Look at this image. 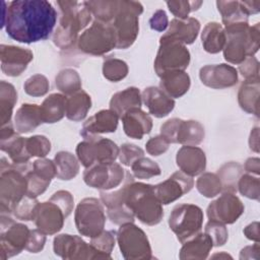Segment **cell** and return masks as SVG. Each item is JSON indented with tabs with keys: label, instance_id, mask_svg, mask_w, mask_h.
<instances>
[{
	"label": "cell",
	"instance_id": "cell-1",
	"mask_svg": "<svg viewBox=\"0 0 260 260\" xmlns=\"http://www.w3.org/2000/svg\"><path fill=\"white\" fill-rule=\"evenodd\" d=\"M3 5L2 27L7 35L24 44L46 40L57 21V11L46 0H15Z\"/></svg>",
	"mask_w": 260,
	"mask_h": 260
},
{
	"label": "cell",
	"instance_id": "cell-2",
	"mask_svg": "<svg viewBox=\"0 0 260 260\" xmlns=\"http://www.w3.org/2000/svg\"><path fill=\"white\" fill-rule=\"evenodd\" d=\"M124 201L134 216L147 225L157 224L164 216L162 204L156 198L153 186L134 182L129 172L124 184Z\"/></svg>",
	"mask_w": 260,
	"mask_h": 260
},
{
	"label": "cell",
	"instance_id": "cell-3",
	"mask_svg": "<svg viewBox=\"0 0 260 260\" xmlns=\"http://www.w3.org/2000/svg\"><path fill=\"white\" fill-rule=\"evenodd\" d=\"M224 59L233 64H241L254 55L259 48V23L250 27L248 21L226 25L224 28Z\"/></svg>",
	"mask_w": 260,
	"mask_h": 260
},
{
	"label": "cell",
	"instance_id": "cell-4",
	"mask_svg": "<svg viewBox=\"0 0 260 260\" xmlns=\"http://www.w3.org/2000/svg\"><path fill=\"white\" fill-rule=\"evenodd\" d=\"M57 4L61 9V19L53 41L57 47L67 49L75 43L78 31L88 24L91 13L84 2L58 1Z\"/></svg>",
	"mask_w": 260,
	"mask_h": 260
},
{
	"label": "cell",
	"instance_id": "cell-5",
	"mask_svg": "<svg viewBox=\"0 0 260 260\" xmlns=\"http://www.w3.org/2000/svg\"><path fill=\"white\" fill-rule=\"evenodd\" d=\"M24 165L10 166L1 159L0 175V203L1 214H9L13 207L27 194V181Z\"/></svg>",
	"mask_w": 260,
	"mask_h": 260
},
{
	"label": "cell",
	"instance_id": "cell-6",
	"mask_svg": "<svg viewBox=\"0 0 260 260\" xmlns=\"http://www.w3.org/2000/svg\"><path fill=\"white\" fill-rule=\"evenodd\" d=\"M143 8L136 1H119V8L113 21L112 26L116 32L118 49H127L137 38L139 30L138 17Z\"/></svg>",
	"mask_w": 260,
	"mask_h": 260
},
{
	"label": "cell",
	"instance_id": "cell-7",
	"mask_svg": "<svg viewBox=\"0 0 260 260\" xmlns=\"http://www.w3.org/2000/svg\"><path fill=\"white\" fill-rule=\"evenodd\" d=\"M190 62V53L182 43L161 36L159 49L154 61V70L161 75L175 71H184Z\"/></svg>",
	"mask_w": 260,
	"mask_h": 260
},
{
	"label": "cell",
	"instance_id": "cell-8",
	"mask_svg": "<svg viewBox=\"0 0 260 260\" xmlns=\"http://www.w3.org/2000/svg\"><path fill=\"white\" fill-rule=\"evenodd\" d=\"M202 222L203 212L201 208L186 203L174 207L169 218L170 229L182 244L200 232Z\"/></svg>",
	"mask_w": 260,
	"mask_h": 260
},
{
	"label": "cell",
	"instance_id": "cell-9",
	"mask_svg": "<svg viewBox=\"0 0 260 260\" xmlns=\"http://www.w3.org/2000/svg\"><path fill=\"white\" fill-rule=\"evenodd\" d=\"M117 39L111 23L94 20L78 38L80 51L90 55H104L116 48Z\"/></svg>",
	"mask_w": 260,
	"mask_h": 260
},
{
	"label": "cell",
	"instance_id": "cell-10",
	"mask_svg": "<svg viewBox=\"0 0 260 260\" xmlns=\"http://www.w3.org/2000/svg\"><path fill=\"white\" fill-rule=\"evenodd\" d=\"M106 215L102 203L96 198L82 199L75 210V225L80 235L90 239L104 232Z\"/></svg>",
	"mask_w": 260,
	"mask_h": 260
},
{
	"label": "cell",
	"instance_id": "cell-11",
	"mask_svg": "<svg viewBox=\"0 0 260 260\" xmlns=\"http://www.w3.org/2000/svg\"><path fill=\"white\" fill-rule=\"evenodd\" d=\"M117 241L125 259H150L151 249L144 232L133 222L121 224Z\"/></svg>",
	"mask_w": 260,
	"mask_h": 260
},
{
	"label": "cell",
	"instance_id": "cell-12",
	"mask_svg": "<svg viewBox=\"0 0 260 260\" xmlns=\"http://www.w3.org/2000/svg\"><path fill=\"white\" fill-rule=\"evenodd\" d=\"M76 154L82 166L89 168L98 162L115 161L119 155V148L112 140L96 136L79 142Z\"/></svg>",
	"mask_w": 260,
	"mask_h": 260
},
{
	"label": "cell",
	"instance_id": "cell-13",
	"mask_svg": "<svg viewBox=\"0 0 260 260\" xmlns=\"http://www.w3.org/2000/svg\"><path fill=\"white\" fill-rule=\"evenodd\" d=\"M160 135L170 143L195 146L202 142L204 138V128L197 121H183L178 118H173L161 125Z\"/></svg>",
	"mask_w": 260,
	"mask_h": 260
},
{
	"label": "cell",
	"instance_id": "cell-14",
	"mask_svg": "<svg viewBox=\"0 0 260 260\" xmlns=\"http://www.w3.org/2000/svg\"><path fill=\"white\" fill-rule=\"evenodd\" d=\"M125 170L115 161L98 162L86 168L83 180L89 187L104 191L118 187L126 179Z\"/></svg>",
	"mask_w": 260,
	"mask_h": 260
},
{
	"label": "cell",
	"instance_id": "cell-15",
	"mask_svg": "<svg viewBox=\"0 0 260 260\" xmlns=\"http://www.w3.org/2000/svg\"><path fill=\"white\" fill-rule=\"evenodd\" d=\"M29 232L26 225L15 222L9 214H1V259L10 258L25 249Z\"/></svg>",
	"mask_w": 260,
	"mask_h": 260
},
{
	"label": "cell",
	"instance_id": "cell-16",
	"mask_svg": "<svg viewBox=\"0 0 260 260\" xmlns=\"http://www.w3.org/2000/svg\"><path fill=\"white\" fill-rule=\"evenodd\" d=\"M54 252L63 259H101V255L80 237L68 234L59 235L54 239Z\"/></svg>",
	"mask_w": 260,
	"mask_h": 260
},
{
	"label": "cell",
	"instance_id": "cell-17",
	"mask_svg": "<svg viewBox=\"0 0 260 260\" xmlns=\"http://www.w3.org/2000/svg\"><path fill=\"white\" fill-rule=\"evenodd\" d=\"M243 212L244 205L242 201L232 192H224L207 207L209 220H215L221 223L235 222Z\"/></svg>",
	"mask_w": 260,
	"mask_h": 260
},
{
	"label": "cell",
	"instance_id": "cell-18",
	"mask_svg": "<svg viewBox=\"0 0 260 260\" xmlns=\"http://www.w3.org/2000/svg\"><path fill=\"white\" fill-rule=\"evenodd\" d=\"M194 185L192 177L183 172H176L166 181L153 186L156 198L161 204H170L188 193Z\"/></svg>",
	"mask_w": 260,
	"mask_h": 260
},
{
	"label": "cell",
	"instance_id": "cell-19",
	"mask_svg": "<svg viewBox=\"0 0 260 260\" xmlns=\"http://www.w3.org/2000/svg\"><path fill=\"white\" fill-rule=\"evenodd\" d=\"M66 217L62 208L57 203L49 200L38 204L34 220L43 233L54 235L62 229Z\"/></svg>",
	"mask_w": 260,
	"mask_h": 260
},
{
	"label": "cell",
	"instance_id": "cell-20",
	"mask_svg": "<svg viewBox=\"0 0 260 260\" xmlns=\"http://www.w3.org/2000/svg\"><path fill=\"white\" fill-rule=\"evenodd\" d=\"M32 58L34 55L30 50L8 45L0 46L1 69L8 76L20 75Z\"/></svg>",
	"mask_w": 260,
	"mask_h": 260
},
{
	"label": "cell",
	"instance_id": "cell-21",
	"mask_svg": "<svg viewBox=\"0 0 260 260\" xmlns=\"http://www.w3.org/2000/svg\"><path fill=\"white\" fill-rule=\"evenodd\" d=\"M26 138L18 136L12 125L2 126L0 133V148L6 152L14 165H25L31 157L26 150Z\"/></svg>",
	"mask_w": 260,
	"mask_h": 260
},
{
	"label": "cell",
	"instance_id": "cell-22",
	"mask_svg": "<svg viewBox=\"0 0 260 260\" xmlns=\"http://www.w3.org/2000/svg\"><path fill=\"white\" fill-rule=\"evenodd\" d=\"M101 200L107 207V214L113 223L121 225L134 221V214L124 201V186L115 191H102Z\"/></svg>",
	"mask_w": 260,
	"mask_h": 260
},
{
	"label": "cell",
	"instance_id": "cell-23",
	"mask_svg": "<svg viewBox=\"0 0 260 260\" xmlns=\"http://www.w3.org/2000/svg\"><path fill=\"white\" fill-rule=\"evenodd\" d=\"M203 84L211 88H225L235 85L238 81L236 68L226 64L206 65L199 71Z\"/></svg>",
	"mask_w": 260,
	"mask_h": 260
},
{
	"label": "cell",
	"instance_id": "cell-24",
	"mask_svg": "<svg viewBox=\"0 0 260 260\" xmlns=\"http://www.w3.org/2000/svg\"><path fill=\"white\" fill-rule=\"evenodd\" d=\"M119 116L112 110H102L84 122L80 135L84 139L99 136L103 133L115 132L118 126Z\"/></svg>",
	"mask_w": 260,
	"mask_h": 260
},
{
	"label": "cell",
	"instance_id": "cell-25",
	"mask_svg": "<svg viewBox=\"0 0 260 260\" xmlns=\"http://www.w3.org/2000/svg\"><path fill=\"white\" fill-rule=\"evenodd\" d=\"M176 161L181 172L190 177L201 174L206 167L204 151L193 145L182 146L177 152Z\"/></svg>",
	"mask_w": 260,
	"mask_h": 260
},
{
	"label": "cell",
	"instance_id": "cell-26",
	"mask_svg": "<svg viewBox=\"0 0 260 260\" xmlns=\"http://www.w3.org/2000/svg\"><path fill=\"white\" fill-rule=\"evenodd\" d=\"M124 132L127 136L134 139H141L145 134H148L152 128V119L148 114L133 108L127 111L122 117Z\"/></svg>",
	"mask_w": 260,
	"mask_h": 260
},
{
	"label": "cell",
	"instance_id": "cell-27",
	"mask_svg": "<svg viewBox=\"0 0 260 260\" xmlns=\"http://www.w3.org/2000/svg\"><path fill=\"white\" fill-rule=\"evenodd\" d=\"M141 98L149 113L156 118L168 116L175 107V101L155 86L145 88L142 91Z\"/></svg>",
	"mask_w": 260,
	"mask_h": 260
},
{
	"label": "cell",
	"instance_id": "cell-28",
	"mask_svg": "<svg viewBox=\"0 0 260 260\" xmlns=\"http://www.w3.org/2000/svg\"><path fill=\"white\" fill-rule=\"evenodd\" d=\"M200 22L193 17H187L185 19L174 18L168 31L164 35L166 38L173 39L182 43L183 45L192 44L199 32Z\"/></svg>",
	"mask_w": 260,
	"mask_h": 260
},
{
	"label": "cell",
	"instance_id": "cell-29",
	"mask_svg": "<svg viewBox=\"0 0 260 260\" xmlns=\"http://www.w3.org/2000/svg\"><path fill=\"white\" fill-rule=\"evenodd\" d=\"M43 122L41 108L38 105L23 104L16 111L14 117L15 129L19 133H28L34 131Z\"/></svg>",
	"mask_w": 260,
	"mask_h": 260
},
{
	"label": "cell",
	"instance_id": "cell-30",
	"mask_svg": "<svg viewBox=\"0 0 260 260\" xmlns=\"http://www.w3.org/2000/svg\"><path fill=\"white\" fill-rule=\"evenodd\" d=\"M213 244L210 237L204 233H198L185 243L180 251L181 259H205L207 258Z\"/></svg>",
	"mask_w": 260,
	"mask_h": 260
},
{
	"label": "cell",
	"instance_id": "cell-31",
	"mask_svg": "<svg viewBox=\"0 0 260 260\" xmlns=\"http://www.w3.org/2000/svg\"><path fill=\"white\" fill-rule=\"evenodd\" d=\"M159 88L170 98H180L190 87V77L185 71H175L160 76Z\"/></svg>",
	"mask_w": 260,
	"mask_h": 260
},
{
	"label": "cell",
	"instance_id": "cell-32",
	"mask_svg": "<svg viewBox=\"0 0 260 260\" xmlns=\"http://www.w3.org/2000/svg\"><path fill=\"white\" fill-rule=\"evenodd\" d=\"M140 91L136 87H128L115 93L110 101V110L114 111L121 118L127 111L133 108H140Z\"/></svg>",
	"mask_w": 260,
	"mask_h": 260
},
{
	"label": "cell",
	"instance_id": "cell-33",
	"mask_svg": "<svg viewBox=\"0 0 260 260\" xmlns=\"http://www.w3.org/2000/svg\"><path fill=\"white\" fill-rule=\"evenodd\" d=\"M67 98L61 93H52L40 106L44 123H56L60 121L66 111Z\"/></svg>",
	"mask_w": 260,
	"mask_h": 260
},
{
	"label": "cell",
	"instance_id": "cell-34",
	"mask_svg": "<svg viewBox=\"0 0 260 260\" xmlns=\"http://www.w3.org/2000/svg\"><path fill=\"white\" fill-rule=\"evenodd\" d=\"M201 40L206 52L216 54L223 49L225 44L224 28L217 22H209L203 28Z\"/></svg>",
	"mask_w": 260,
	"mask_h": 260
},
{
	"label": "cell",
	"instance_id": "cell-35",
	"mask_svg": "<svg viewBox=\"0 0 260 260\" xmlns=\"http://www.w3.org/2000/svg\"><path fill=\"white\" fill-rule=\"evenodd\" d=\"M90 107V96L85 91L79 90L67 98L65 115L69 120L77 122L85 118Z\"/></svg>",
	"mask_w": 260,
	"mask_h": 260
},
{
	"label": "cell",
	"instance_id": "cell-36",
	"mask_svg": "<svg viewBox=\"0 0 260 260\" xmlns=\"http://www.w3.org/2000/svg\"><path fill=\"white\" fill-rule=\"evenodd\" d=\"M259 81L246 80L240 87L238 100L240 107L247 113L258 116Z\"/></svg>",
	"mask_w": 260,
	"mask_h": 260
},
{
	"label": "cell",
	"instance_id": "cell-37",
	"mask_svg": "<svg viewBox=\"0 0 260 260\" xmlns=\"http://www.w3.org/2000/svg\"><path fill=\"white\" fill-rule=\"evenodd\" d=\"M17 93L14 86L4 80L0 82V120L2 126L9 124Z\"/></svg>",
	"mask_w": 260,
	"mask_h": 260
},
{
	"label": "cell",
	"instance_id": "cell-38",
	"mask_svg": "<svg viewBox=\"0 0 260 260\" xmlns=\"http://www.w3.org/2000/svg\"><path fill=\"white\" fill-rule=\"evenodd\" d=\"M56 177L60 180H71L79 171V165L76 157L68 151H60L55 155Z\"/></svg>",
	"mask_w": 260,
	"mask_h": 260
},
{
	"label": "cell",
	"instance_id": "cell-39",
	"mask_svg": "<svg viewBox=\"0 0 260 260\" xmlns=\"http://www.w3.org/2000/svg\"><path fill=\"white\" fill-rule=\"evenodd\" d=\"M84 4L95 20L106 23L113 21L119 8V1H84Z\"/></svg>",
	"mask_w": 260,
	"mask_h": 260
},
{
	"label": "cell",
	"instance_id": "cell-40",
	"mask_svg": "<svg viewBox=\"0 0 260 260\" xmlns=\"http://www.w3.org/2000/svg\"><path fill=\"white\" fill-rule=\"evenodd\" d=\"M216 5L224 26L248 21V14L243 10L240 1H217Z\"/></svg>",
	"mask_w": 260,
	"mask_h": 260
},
{
	"label": "cell",
	"instance_id": "cell-41",
	"mask_svg": "<svg viewBox=\"0 0 260 260\" xmlns=\"http://www.w3.org/2000/svg\"><path fill=\"white\" fill-rule=\"evenodd\" d=\"M57 88L65 94H73L80 90L81 80L78 73L73 69L61 70L56 76Z\"/></svg>",
	"mask_w": 260,
	"mask_h": 260
},
{
	"label": "cell",
	"instance_id": "cell-42",
	"mask_svg": "<svg viewBox=\"0 0 260 260\" xmlns=\"http://www.w3.org/2000/svg\"><path fill=\"white\" fill-rule=\"evenodd\" d=\"M242 174V167L234 161L226 162L218 170V178L222 188L226 192H235L237 190L238 181Z\"/></svg>",
	"mask_w": 260,
	"mask_h": 260
},
{
	"label": "cell",
	"instance_id": "cell-43",
	"mask_svg": "<svg viewBox=\"0 0 260 260\" xmlns=\"http://www.w3.org/2000/svg\"><path fill=\"white\" fill-rule=\"evenodd\" d=\"M197 190L205 197H215L222 190L221 182L217 175L212 173H204L196 181Z\"/></svg>",
	"mask_w": 260,
	"mask_h": 260
},
{
	"label": "cell",
	"instance_id": "cell-44",
	"mask_svg": "<svg viewBox=\"0 0 260 260\" xmlns=\"http://www.w3.org/2000/svg\"><path fill=\"white\" fill-rule=\"evenodd\" d=\"M103 73L107 79L117 82L127 76L128 66L120 59L108 57L104 60Z\"/></svg>",
	"mask_w": 260,
	"mask_h": 260
},
{
	"label": "cell",
	"instance_id": "cell-45",
	"mask_svg": "<svg viewBox=\"0 0 260 260\" xmlns=\"http://www.w3.org/2000/svg\"><path fill=\"white\" fill-rule=\"evenodd\" d=\"M130 167L134 177L138 179H150L160 175V169L158 165L150 158L144 156L137 158Z\"/></svg>",
	"mask_w": 260,
	"mask_h": 260
},
{
	"label": "cell",
	"instance_id": "cell-46",
	"mask_svg": "<svg viewBox=\"0 0 260 260\" xmlns=\"http://www.w3.org/2000/svg\"><path fill=\"white\" fill-rule=\"evenodd\" d=\"M90 245L98 251L102 258L111 259V252L115 246V232L104 231L101 235L92 238Z\"/></svg>",
	"mask_w": 260,
	"mask_h": 260
},
{
	"label": "cell",
	"instance_id": "cell-47",
	"mask_svg": "<svg viewBox=\"0 0 260 260\" xmlns=\"http://www.w3.org/2000/svg\"><path fill=\"white\" fill-rule=\"evenodd\" d=\"M39 202L35 197L25 195L12 209L14 216L20 220H34Z\"/></svg>",
	"mask_w": 260,
	"mask_h": 260
},
{
	"label": "cell",
	"instance_id": "cell-48",
	"mask_svg": "<svg viewBox=\"0 0 260 260\" xmlns=\"http://www.w3.org/2000/svg\"><path fill=\"white\" fill-rule=\"evenodd\" d=\"M25 178L27 181V194L30 197L37 198L39 195L43 194L48 188L51 180L47 179L34 170H27L25 173Z\"/></svg>",
	"mask_w": 260,
	"mask_h": 260
},
{
	"label": "cell",
	"instance_id": "cell-49",
	"mask_svg": "<svg viewBox=\"0 0 260 260\" xmlns=\"http://www.w3.org/2000/svg\"><path fill=\"white\" fill-rule=\"evenodd\" d=\"M26 150L30 156H46L51 150V143L46 136L35 135L26 138Z\"/></svg>",
	"mask_w": 260,
	"mask_h": 260
},
{
	"label": "cell",
	"instance_id": "cell-50",
	"mask_svg": "<svg viewBox=\"0 0 260 260\" xmlns=\"http://www.w3.org/2000/svg\"><path fill=\"white\" fill-rule=\"evenodd\" d=\"M237 187L239 191L246 197L251 199H259V179L252 175H241Z\"/></svg>",
	"mask_w": 260,
	"mask_h": 260
},
{
	"label": "cell",
	"instance_id": "cell-51",
	"mask_svg": "<svg viewBox=\"0 0 260 260\" xmlns=\"http://www.w3.org/2000/svg\"><path fill=\"white\" fill-rule=\"evenodd\" d=\"M25 92L31 96H42L47 93L49 89L48 79L41 74L30 76L23 84Z\"/></svg>",
	"mask_w": 260,
	"mask_h": 260
},
{
	"label": "cell",
	"instance_id": "cell-52",
	"mask_svg": "<svg viewBox=\"0 0 260 260\" xmlns=\"http://www.w3.org/2000/svg\"><path fill=\"white\" fill-rule=\"evenodd\" d=\"M202 4V1H169L167 5L170 11L180 19H185L188 14L197 10Z\"/></svg>",
	"mask_w": 260,
	"mask_h": 260
},
{
	"label": "cell",
	"instance_id": "cell-53",
	"mask_svg": "<svg viewBox=\"0 0 260 260\" xmlns=\"http://www.w3.org/2000/svg\"><path fill=\"white\" fill-rule=\"evenodd\" d=\"M211 239L213 246H222L228 240V231L224 223L209 220L205 225V232Z\"/></svg>",
	"mask_w": 260,
	"mask_h": 260
},
{
	"label": "cell",
	"instance_id": "cell-54",
	"mask_svg": "<svg viewBox=\"0 0 260 260\" xmlns=\"http://www.w3.org/2000/svg\"><path fill=\"white\" fill-rule=\"evenodd\" d=\"M143 154H144V151L140 147L131 143H125L119 149L118 156L122 165L130 167L133 164V161L143 156Z\"/></svg>",
	"mask_w": 260,
	"mask_h": 260
},
{
	"label": "cell",
	"instance_id": "cell-55",
	"mask_svg": "<svg viewBox=\"0 0 260 260\" xmlns=\"http://www.w3.org/2000/svg\"><path fill=\"white\" fill-rule=\"evenodd\" d=\"M239 70L243 77L246 78V80H252V81H259L258 79V61L253 57L246 58L240 65Z\"/></svg>",
	"mask_w": 260,
	"mask_h": 260
},
{
	"label": "cell",
	"instance_id": "cell-56",
	"mask_svg": "<svg viewBox=\"0 0 260 260\" xmlns=\"http://www.w3.org/2000/svg\"><path fill=\"white\" fill-rule=\"evenodd\" d=\"M32 170L41 176L52 180L56 177V166L55 162L48 158H39L34 161Z\"/></svg>",
	"mask_w": 260,
	"mask_h": 260
},
{
	"label": "cell",
	"instance_id": "cell-57",
	"mask_svg": "<svg viewBox=\"0 0 260 260\" xmlns=\"http://www.w3.org/2000/svg\"><path fill=\"white\" fill-rule=\"evenodd\" d=\"M46 243V234L41 230H31L29 232L28 240L25 249L31 253H38L43 250Z\"/></svg>",
	"mask_w": 260,
	"mask_h": 260
},
{
	"label": "cell",
	"instance_id": "cell-58",
	"mask_svg": "<svg viewBox=\"0 0 260 260\" xmlns=\"http://www.w3.org/2000/svg\"><path fill=\"white\" fill-rule=\"evenodd\" d=\"M169 145L170 142L161 135L150 138L145 144L146 151L153 156H157L165 153L168 150Z\"/></svg>",
	"mask_w": 260,
	"mask_h": 260
},
{
	"label": "cell",
	"instance_id": "cell-59",
	"mask_svg": "<svg viewBox=\"0 0 260 260\" xmlns=\"http://www.w3.org/2000/svg\"><path fill=\"white\" fill-rule=\"evenodd\" d=\"M50 200L57 203L62 208L66 216H68L71 213L73 209V197L68 191L60 190L54 193Z\"/></svg>",
	"mask_w": 260,
	"mask_h": 260
},
{
	"label": "cell",
	"instance_id": "cell-60",
	"mask_svg": "<svg viewBox=\"0 0 260 260\" xmlns=\"http://www.w3.org/2000/svg\"><path fill=\"white\" fill-rule=\"evenodd\" d=\"M149 24L152 29L157 31H164L169 25V20L166 12L161 9L156 10L149 19Z\"/></svg>",
	"mask_w": 260,
	"mask_h": 260
},
{
	"label": "cell",
	"instance_id": "cell-61",
	"mask_svg": "<svg viewBox=\"0 0 260 260\" xmlns=\"http://www.w3.org/2000/svg\"><path fill=\"white\" fill-rule=\"evenodd\" d=\"M243 10L249 15L257 13L260 10V1H240Z\"/></svg>",
	"mask_w": 260,
	"mask_h": 260
},
{
	"label": "cell",
	"instance_id": "cell-62",
	"mask_svg": "<svg viewBox=\"0 0 260 260\" xmlns=\"http://www.w3.org/2000/svg\"><path fill=\"white\" fill-rule=\"evenodd\" d=\"M244 233L248 239L258 241V222H254L246 226Z\"/></svg>",
	"mask_w": 260,
	"mask_h": 260
},
{
	"label": "cell",
	"instance_id": "cell-63",
	"mask_svg": "<svg viewBox=\"0 0 260 260\" xmlns=\"http://www.w3.org/2000/svg\"><path fill=\"white\" fill-rule=\"evenodd\" d=\"M245 170L248 173H255V174H259V159L258 158H249L247 159L246 164H245Z\"/></svg>",
	"mask_w": 260,
	"mask_h": 260
}]
</instances>
